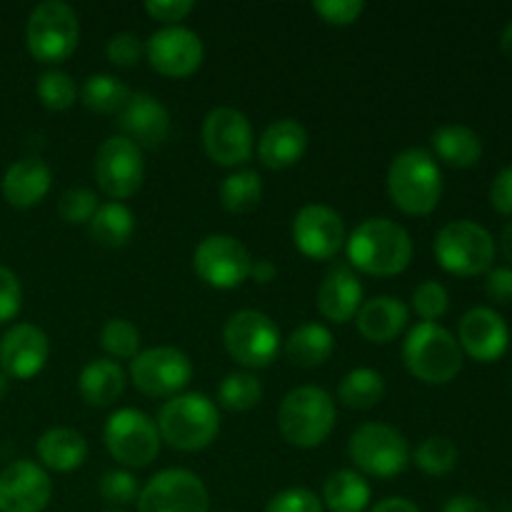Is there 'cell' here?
I'll return each instance as SVG.
<instances>
[{"mask_svg":"<svg viewBox=\"0 0 512 512\" xmlns=\"http://www.w3.org/2000/svg\"><path fill=\"white\" fill-rule=\"evenodd\" d=\"M93 173L98 188L110 200L120 203L125 198H133L145 178L143 150L133 140L123 138V135H113L95 153Z\"/></svg>","mask_w":512,"mask_h":512,"instance_id":"13","label":"cell"},{"mask_svg":"<svg viewBox=\"0 0 512 512\" xmlns=\"http://www.w3.org/2000/svg\"><path fill=\"white\" fill-rule=\"evenodd\" d=\"M210 495L203 480L183 468L153 475L140 488L138 512H208Z\"/></svg>","mask_w":512,"mask_h":512,"instance_id":"14","label":"cell"},{"mask_svg":"<svg viewBox=\"0 0 512 512\" xmlns=\"http://www.w3.org/2000/svg\"><path fill=\"white\" fill-rule=\"evenodd\" d=\"M105 55L115 68H133L145 55V43L135 33H118L105 45Z\"/></svg>","mask_w":512,"mask_h":512,"instance_id":"42","label":"cell"},{"mask_svg":"<svg viewBox=\"0 0 512 512\" xmlns=\"http://www.w3.org/2000/svg\"><path fill=\"white\" fill-rule=\"evenodd\" d=\"M500 250H503L505 260L512 265V220L505 225L503 233H500Z\"/></svg>","mask_w":512,"mask_h":512,"instance_id":"52","label":"cell"},{"mask_svg":"<svg viewBox=\"0 0 512 512\" xmlns=\"http://www.w3.org/2000/svg\"><path fill=\"white\" fill-rule=\"evenodd\" d=\"M385 398V378L373 368H355L340 380L338 400L345 408L370 410Z\"/></svg>","mask_w":512,"mask_h":512,"instance_id":"32","label":"cell"},{"mask_svg":"<svg viewBox=\"0 0 512 512\" xmlns=\"http://www.w3.org/2000/svg\"><path fill=\"white\" fill-rule=\"evenodd\" d=\"M50 495L53 483L33 460H15L0 473V512H43Z\"/></svg>","mask_w":512,"mask_h":512,"instance_id":"18","label":"cell"},{"mask_svg":"<svg viewBox=\"0 0 512 512\" xmlns=\"http://www.w3.org/2000/svg\"><path fill=\"white\" fill-rule=\"evenodd\" d=\"M265 512H325L323 503L308 488H290L275 495Z\"/></svg>","mask_w":512,"mask_h":512,"instance_id":"44","label":"cell"},{"mask_svg":"<svg viewBox=\"0 0 512 512\" xmlns=\"http://www.w3.org/2000/svg\"><path fill=\"white\" fill-rule=\"evenodd\" d=\"M80 100L93 113L113 115L125 108V103L130 100V88L125 83H120L115 75H90L83 83V90H80Z\"/></svg>","mask_w":512,"mask_h":512,"instance_id":"33","label":"cell"},{"mask_svg":"<svg viewBox=\"0 0 512 512\" xmlns=\"http://www.w3.org/2000/svg\"><path fill=\"white\" fill-rule=\"evenodd\" d=\"M410 460L418 465L420 473L440 478V475H448L450 470H455V465H458V448L445 435H430V438H425L415 448V453H410Z\"/></svg>","mask_w":512,"mask_h":512,"instance_id":"36","label":"cell"},{"mask_svg":"<svg viewBox=\"0 0 512 512\" xmlns=\"http://www.w3.org/2000/svg\"><path fill=\"white\" fill-rule=\"evenodd\" d=\"M275 275H278V268H275L268 258H258L253 260V268H250L248 280H255L258 285H268L270 280H275Z\"/></svg>","mask_w":512,"mask_h":512,"instance_id":"50","label":"cell"},{"mask_svg":"<svg viewBox=\"0 0 512 512\" xmlns=\"http://www.w3.org/2000/svg\"><path fill=\"white\" fill-rule=\"evenodd\" d=\"M335 400L328 390L303 385L290 390L278 410L280 435L295 448H318L330 438L335 428Z\"/></svg>","mask_w":512,"mask_h":512,"instance_id":"4","label":"cell"},{"mask_svg":"<svg viewBox=\"0 0 512 512\" xmlns=\"http://www.w3.org/2000/svg\"><path fill=\"white\" fill-rule=\"evenodd\" d=\"M230 512H233V510H230Z\"/></svg>","mask_w":512,"mask_h":512,"instance_id":"56","label":"cell"},{"mask_svg":"<svg viewBox=\"0 0 512 512\" xmlns=\"http://www.w3.org/2000/svg\"><path fill=\"white\" fill-rule=\"evenodd\" d=\"M323 500L330 512H365L370 505V485L358 470H338L325 480Z\"/></svg>","mask_w":512,"mask_h":512,"instance_id":"30","label":"cell"},{"mask_svg":"<svg viewBox=\"0 0 512 512\" xmlns=\"http://www.w3.org/2000/svg\"><path fill=\"white\" fill-rule=\"evenodd\" d=\"M20 305H23V288L18 275L0 265V325L10 323L20 313Z\"/></svg>","mask_w":512,"mask_h":512,"instance_id":"45","label":"cell"},{"mask_svg":"<svg viewBox=\"0 0 512 512\" xmlns=\"http://www.w3.org/2000/svg\"><path fill=\"white\" fill-rule=\"evenodd\" d=\"M403 360L410 375L425 385H448L463 370V350L450 330L438 323H418L403 343Z\"/></svg>","mask_w":512,"mask_h":512,"instance_id":"5","label":"cell"},{"mask_svg":"<svg viewBox=\"0 0 512 512\" xmlns=\"http://www.w3.org/2000/svg\"><path fill=\"white\" fill-rule=\"evenodd\" d=\"M388 195L405 215H428L443 195V173L428 150L408 148L388 168Z\"/></svg>","mask_w":512,"mask_h":512,"instance_id":"2","label":"cell"},{"mask_svg":"<svg viewBox=\"0 0 512 512\" xmlns=\"http://www.w3.org/2000/svg\"><path fill=\"white\" fill-rule=\"evenodd\" d=\"M443 512H490V508L475 495H453L443 505Z\"/></svg>","mask_w":512,"mask_h":512,"instance_id":"49","label":"cell"},{"mask_svg":"<svg viewBox=\"0 0 512 512\" xmlns=\"http://www.w3.org/2000/svg\"><path fill=\"white\" fill-rule=\"evenodd\" d=\"M500 50L505 53V58L512 60V23H508L500 33Z\"/></svg>","mask_w":512,"mask_h":512,"instance_id":"53","label":"cell"},{"mask_svg":"<svg viewBox=\"0 0 512 512\" xmlns=\"http://www.w3.org/2000/svg\"><path fill=\"white\" fill-rule=\"evenodd\" d=\"M90 238L103 248H123L135 230V215L128 205L123 203H103L95 210L93 220L88 223Z\"/></svg>","mask_w":512,"mask_h":512,"instance_id":"31","label":"cell"},{"mask_svg":"<svg viewBox=\"0 0 512 512\" xmlns=\"http://www.w3.org/2000/svg\"><path fill=\"white\" fill-rule=\"evenodd\" d=\"M363 305V285L350 265H333L318 290V310L330 323H350Z\"/></svg>","mask_w":512,"mask_h":512,"instance_id":"22","label":"cell"},{"mask_svg":"<svg viewBox=\"0 0 512 512\" xmlns=\"http://www.w3.org/2000/svg\"><path fill=\"white\" fill-rule=\"evenodd\" d=\"M100 345L115 360H133L140 353V333L130 320L113 318L100 330Z\"/></svg>","mask_w":512,"mask_h":512,"instance_id":"38","label":"cell"},{"mask_svg":"<svg viewBox=\"0 0 512 512\" xmlns=\"http://www.w3.org/2000/svg\"><path fill=\"white\" fill-rule=\"evenodd\" d=\"M158 430L165 445L180 453L205 450L220 433V413L203 393H180L158 413Z\"/></svg>","mask_w":512,"mask_h":512,"instance_id":"3","label":"cell"},{"mask_svg":"<svg viewBox=\"0 0 512 512\" xmlns=\"http://www.w3.org/2000/svg\"><path fill=\"white\" fill-rule=\"evenodd\" d=\"M260 198H263V180L255 170H235L220 185V203L228 213H250L258 208Z\"/></svg>","mask_w":512,"mask_h":512,"instance_id":"34","label":"cell"},{"mask_svg":"<svg viewBox=\"0 0 512 512\" xmlns=\"http://www.w3.org/2000/svg\"><path fill=\"white\" fill-rule=\"evenodd\" d=\"M335 340L325 325L305 323L295 328L285 340V355L300 368H318L333 355Z\"/></svg>","mask_w":512,"mask_h":512,"instance_id":"29","label":"cell"},{"mask_svg":"<svg viewBox=\"0 0 512 512\" xmlns=\"http://www.w3.org/2000/svg\"><path fill=\"white\" fill-rule=\"evenodd\" d=\"M433 250L440 268L460 278L488 273L495 260L493 235L473 220H455L440 228Z\"/></svg>","mask_w":512,"mask_h":512,"instance_id":"6","label":"cell"},{"mask_svg":"<svg viewBox=\"0 0 512 512\" xmlns=\"http://www.w3.org/2000/svg\"><path fill=\"white\" fill-rule=\"evenodd\" d=\"M313 10L325 20L328 25H353L365 13L363 0H315Z\"/></svg>","mask_w":512,"mask_h":512,"instance_id":"43","label":"cell"},{"mask_svg":"<svg viewBox=\"0 0 512 512\" xmlns=\"http://www.w3.org/2000/svg\"><path fill=\"white\" fill-rule=\"evenodd\" d=\"M203 148L215 165L235 168L253 155L250 120L235 108H215L203 120Z\"/></svg>","mask_w":512,"mask_h":512,"instance_id":"15","label":"cell"},{"mask_svg":"<svg viewBox=\"0 0 512 512\" xmlns=\"http://www.w3.org/2000/svg\"><path fill=\"white\" fill-rule=\"evenodd\" d=\"M348 260L355 270L375 278L400 275L413 260L408 230L388 218H368L345 240Z\"/></svg>","mask_w":512,"mask_h":512,"instance_id":"1","label":"cell"},{"mask_svg":"<svg viewBox=\"0 0 512 512\" xmlns=\"http://www.w3.org/2000/svg\"><path fill=\"white\" fill-rule=\"evenodd\" d=\"M108 512H123V510H108Z\"/></svg>","mask_w":512,"mask_h":512,"instance_id":"55","label":"cell"},{"mask_svg":"<svg viewBox=\"0 0 512 512\" xmlns=\"http://www.w3.org/2000/svg\"><path fill=\"white\" fill-rule=\"evenodd\" d=\"M38 100L43 108L53 110V113H63V110L73 108L78 100V88H75L73 78L63 70H45L38 78Z\"/></svg>","mask_w":512,"mask_h":512,"instance_id":"37","label":"cell"},{"mask_svg":"<svg viewBox=\"0 0 512 512\" xmlns=\"http://www.w3.org/2000/svg\"><path fill=\"white\" fill-rule=\"evenodd\" d=\"M490 205L500 215H512V165L500 170L490 185Z\"/></svg>","mask_w":512,"mask_h":512,"instance_id":"48","label":"cell"},{"mask_svg":"<svg viewBox=\"0 0 512 512\" xmlns=\"http://www.w3.org/2000/svg\"><path fill=\"white\" fill-rule=\"evenodd\" d=\"M145 58L150 68L165 78H188L203 65L205 48L198 33L183 25H170L150 35L145 43Z\"/></svg>","mask_w":512,"mask_h":512,"instance_id":"16","label":"cell"},{"mask_svg":"<svg viewBox=\"0 0 512 512\" xmlns=\"http://www.w3.org/2000/svg\"><path fill=\"white\" fill-rule=\"evenodd\" d=\"M125 373L115 360L100 358L85 365L78 378L80 398L95 408H108L123 395Z\"/></svg>","mask_w":512,"mask_h":512,"instance_id":"27","label":"cell"},{"mask_svg":"<svg viewBox=\"0 0 512 512\" xmlns=\"http://www.w3.org/2000/svg\"><path fill=\"white\" fill-rule=\"evenodd\" d=\"M458 345L478 363H495L510 345V330L503 315L493 308H470L460 318Z\"/></svg>","mask_w":512,"mask_h":512,"instance_id":"19","label":"cell"},{"mask_svg":"<svg viewBox=\"0 0 512 512\" xmlns=\"http://www.w3.org/2000/svg\"><path fill=\"white\" fill-rule=\"evenodd\" d=\"M368 512H420V508L408 498H385Z\"/></svg>","mask_w":512,"mask_h":512,"instance_id":"51","label":"cell"},{"mask_svg":"<svg viewBox=\"0 0 512 512\" xmlns=\"http://www.w3.org/2000/svg\"><path fill=\"white\" fill-rule=\"evenodd\" d=\"M345 223L328 205H305L293 218V243L305 258L330 260L343 250Z\"/></svg>","mask_w":512,"mask_h":512,"instance_id":"17","label":"cell"},{"mask_svg":"<svg viewBox=\"0 0 512 512\" xmlns=\"http://www.w3.org/2000/svg\"><path fill=\"white\" fill-rule=\"evenodd\" d=\"M8 388H10L8 378H5V375L0 373V403H3V398H5V395H8Z\"/></svg>","mask_w":512,"mask_h":512,"instance_id":"54","label":"cell"},{"mask_svg":"<svg viewBox=\"0 0 512 512\" xmlns=\"http://www.w3.org/2000/svg\"><path fill=\"white\" fill-rule=\"evenodd\" d=\"M450 308V295L445 290V285H440L438 280H425L415 288L413 293V310L418 313V318L423 323H435V320L443 318Z\"/></svg>","mask_w":512,"mask_h":512,"instance_id":"41","label":"cell"},{"mask_svg":"<svg viewBox=\"0 0 512 512\" xmlns=\"http://www.w3.org/2000/svg\"><path fill=\"white\" fill-rule=\"evenodd\" d=\"M193 10V0H148V3H145V13L153 20H158V23H163L165 28L178 25L180 20L188 18Z\"/></svg>","mask_w":512,"mask_h":512,"instance_id":"46","label":"cell"},{"mask_svg":"<svg viewBox=\"0 0 512 512\" xmlns=\"http://www.w3.org/2000/svg\"><path fill=\"white\" fill-rule=\"evenodd\" d=\"M100 498L108 505H115V508H125V505L138 503L140 485L138 478H135L130 470H108V473L100 478Z\"/></svg>","mask_w":512,"mask_h":512,"instance_id":"39","label":"cell"},{"mask_svg":"<svg viewBox=\"0 0 512 512\" xmlns=\"http://www.w3.org/2000/svg\"><path fill=\"white\" fill-rule=\"evenodd\" d=\"M308 130L295 118H280L265 128L258 140V158L270 170H288L303 160Z\"/></svg>","mask_w":512,"mask_h":512,"instance_id":"23","label":"cell"},{"mask_svg":"<svg viewBox=\"0 0 512 512\" xmlns=\"http://www.w3.org/2000/svg\"><path fill=\"white\" fill-rule=\"evenodd\" d=\"M223 343L230 358L248 370L268 368L283 348L280 328L260 310H238L223 328Z\"/></svg>","mask_w":512,"mask_h":512,"instance_id":"9","label":"cell"},{"mask_svg":"<svg viewBox=\"0 0 512 512\" xmlns=\"http://www.w3.org/2000/svg\"><path fill=\"white\" fill-rule=\"evenodd\" d=\"M263 400V385L248 370L228 373L218 385V405L228 413H248Z\"/></svg>","mask_w":512,"mask_h":512,"instance_id":"35","label":"cell"},{"mask_svg":"<svg viewBox=\"0 0 512 512\" xmlns=\"http://www.w3.org/2000/svg\"><path fill=\"white\" fill-rule=\"evenodd\" d=\"M130 380L148 398H175L193 380V363L188 355L170 345L140 350L130 360Z\"/></svg>","mask_w":512,"mask_h":512,"instance_id":"11","label":"cell"},{"mask_svg":"<svg viewBox=\"0 0 512 512\" xmlns=\"http://www.w3.org/2000/svg\"><path fill=\"white\" fill-rule=\"evenodd\" d=\"M430 140L435 155L453 168H473L483 158V140L468 125H443Z\"/></svg>","mask_w":512,"mask_h":512,"instance_id":"28","label":"cell"},{"mask_svg":"<svg viewBox=\"0 0 512 512\" xmlns=\"http://www.w3.org/2000/svg\"><path fill=\"white\" fill-rule=\"evenodd\" d=\"M253 255L233 235L215 233L200 240L193 255V270L215 290H235L250 278Z\"/></svg>","mask_w":512,"mask_h":512,"instance_id":"12","label":"cell"},{"mask_svg":"<svg viewBox=\"0 0 512 512\" xmlns=\"http://www.w3.org/2000/svg\"><path fill=\"white\" fill-rule=\"evenodd\" d=\"M48 355V335L38 325L18 323L0 338V373L8 380H30L45 368Z\"/></svg>","mask_w":512,"mask_h":512,"instance_id":"20","label":"cell"},{"mask_svg":"<svg viewBox=\"0 0 512 512\" xmlns=\"http://www.w3.org/2000/svg\"><path fill=\"white\" fill-rule=\"evenodd\" d=\"M100 208L98 195L88 188H70L60 195L58 215L68 225H88Z\"/></svg>","mask_w":512,"mask_h":512,"instance_id":"40","label":"cell"},{"mask_svg":"<svg viewBox=\"0 0 512 512\" xmlns=\"http://www.w3.org/2000/svg\"><path fill=\"white\" fill-rule=\"evenodd\" d=\"M123 138L133 140L140 150L160 148L170 135V113L155 95L130 93V100L120 110Z\"/></svg>","mask_w":512,"mask_h":512,"instance_id":"21","label":"cell"},{"mask_svg":"<svg viewBox=\"0 0 512 512\" xmlns=\"http://www.w3.org/2000/svg\"><path fill=\"white\" fill-rule=\"evenodd\" d=\"M50 183H53V173H50L45 160L20 158L5 170L0 190H3V198L8 200V205L28 210L35 208L48 195Z\"/></svg>","mask_w":512,"mask_h":512,"instance_id":"25","label":"cell"},{"mask_svg":"<svg viewBox=\"0 0 512 512\" xmlns=\"http://www.w3.org/2000/svg\"><path fill=\"white\" fill-rule=\"evenodd\" d=\"M80 40L78 15L63 0H45L35 5L25 28L30 55L40 63H63L75 53Z\"/></svg>","mask_w":512,"mask_h":512,"instance_id":"7","label":"cell"},{"mask_svg":"<svg viewBox=\"0 0 512 512\" xmlns=\"http://www.w3.org/2000/svg\"><path fill=\"white\" fill-rule=\"evenodd\" d=\"M410 310L408 305L393 295H378L373 300H365L360 305L358 315H355V325L358 333L363 335L368 343L388 345L408 328Z\"/></svg>","mask_w":512,"mask_h":512,"instance_id":"24","label":"cell"},{"mask_svg":"<svg viewBox=\"0 0 512 512\" xmlns=\"http://www.w3.org/2000/svg\"><path fill=\"white\" fill-rule=\"evenodd\" d=\"M103 440L108 453L123 468L135 470L153 463L160 453V445H163L158 423L148 413L135 408L115 410L105 423Z\"/></svg>","mask_w":512,"mask_h":512,"instance_id":"10","label":"cell"},{"mask_svg":"<svg viewBox=\"0 0 512 512\" xmlns=\"http://www.w3.org/2000/svg\"><path fill=\"white\" fill-rule=\"evenodd\" d=\"M38 458L55 473H73L88 458V440L70 428H50L35 443Z\"/></svg>","mask_w":512,"mask_h":512,"instance_id":"26","label":"cell"},{"mask_svg":"<svg viewBox=\"0 0 512 512\" xmlns=\"http://www.w3.org/2000/svg\"><path fill=\"white\" fill-rule=\"evenodd\" d=\"M485 293L495 305H512V268H490L485 278Z\"/></svg>","mask_w":512,"mask_h":512,"instance_id":"47","label":"cell"},{"mask_svg":"<svg viewBox=\"0 0 512 512\" xmlns=\"http://www.w3.org/2000/svg\"><path fill=\"white\" fill-rule=\"evenodd\" d=\"M348 455L363 478L390 480L408 468L410 445L393 425L365 423L350 435Z\"/></svg>","mask_w":512,"mask_h":512,"instance_id":"8","label":"cell"}]
</instances>
